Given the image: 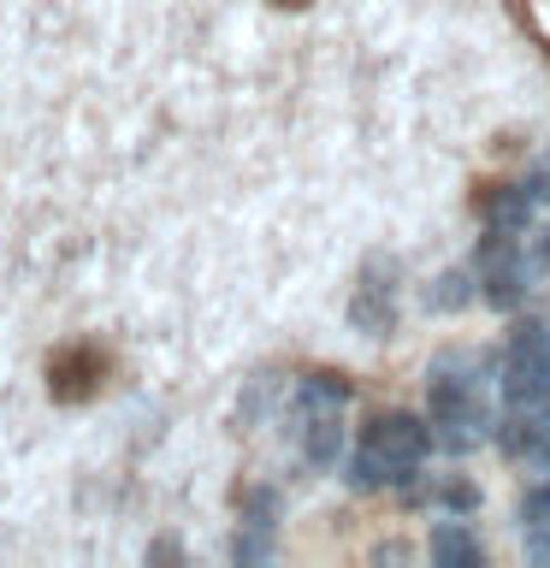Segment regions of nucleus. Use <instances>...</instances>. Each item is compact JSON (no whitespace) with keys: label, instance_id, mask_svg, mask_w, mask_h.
<instances>
[{"label":"nucleus","instance_id":"nucleus-13","mask_svg":"<svg viewBox=\"0 0 550 568\" xmlns=\"http://www.w3.org/2000/svg\"><path fill=\"white\" fill-rule=\"evenodd\" d=\"M432 497H438L444 509H456V515L479 509V486H473V479H438V486H432Z\"/></svg>","mask_w":550,"mask_h":568},{"label":"nucleus","instance_id":"nucleus-12","mask_svg":"<svg viewBox=\"0 0 550 568\" xmlns=\"http://www.w3.org/2000/svg\"><path fill=\"white\" fill-rule=\"evenodd\" d=\"M302 397H319V403H349V397H355V385H349L337 367H319V373H308V379H302Z\"/></svg>","mask_w":550,"mask_h":568},{"label":"nucleus","instance_id":"nucleus-18","mask_svg":"<svg viewBox=\"0 0 550 568\" xmlns=\"http://www.w3.org/2000/svg\"><path fill=\"white\" fill-rule=\"evenodd\" d=\"M149 562H184V545H177V539H154L149 545Z\"/></svg>","mask_w":550,"mask_h":568},{"label":"nucleus","instance_id":"nucleus-15","mask_svg":"<svg viewBox=\"0 0 550 568\" xmlns=\"http://www.w3.org/2000/svg\"><path fill=\"white\" fill-rule=\"evenodd\" d=\"M521 521H527V527H550V474L521 497Z\"/></svg>","mask_w":550,"mask_h":568},{"label":"nucleus","instance_id":"nucleus-20","mask_svg":"<svg viewBox=\"0 0 550 568\" xmlns=\"http://www.w3.org/2000/svg\"><path fill=\"white\" fill-rule=\"evenodd\" d=\"M544 166H550V160H544Z\"/></svg>","mask_w":550,"mask_h":568},{"label":"nucleus","instance_id":"nucleus-4","mask_svg":"<svg viewBox=\"0 0 550 568\" xmlns=\"http://www.w3.org/2000/svg\"><path fill=\"white\" fill-rule=\"evenodd\" d=\"M296 433H302V462L314 474H326L344 450V403H319L296 390Z\"/></svg>","mask_w":550,"mask_h":568},{"label":"nucleus","instance_id":"nucleus-9","mask_svg":"<svg viewBox=\"0 0 550 568\" xmlns=\"http://www.w3.org/2000/svg\"><path fill=\"white\" fill-rule=\"evenodd\" d=\"M479 291H473V273L468 266H450V273H438V284L426 291V302H432L438 314H456V308H468Z\"/></svg>","mask_w":550,"mask_h":568},{"label":"nucleus","instance_id":"nucleus-11","mask_svg":"<svg viewBox=\"0 0 550 568\" xmlns=\"http://www.w3.org/2000/svg\"><path fill=\"white\" fill-rule=\"evenodd\" d=\"M231 557L237 562H273V527H261V521H243L237 527V539H231Z\"/></svg>","mask_w":550,"mask_h":568},{"label":"nucleus","instance_id":"nucleus-17","mask_svg":"<svg viewBox=\"0 0 550 568\" xmlns=\"http://www.w3.org/2000/svg\"><path fill=\"white\" fill-rule=\"evenodd\" d=\"M527 562L550 568V527H532V539H527Z\"/></svg>","mask_w":550,"mask_h":568},{"label":"nucleus","instance_id":"nucleus-7","mask_svg":"<svg viewBox=\"0 0 550 568\" xmlns=\"http://www.w3.org/2000/svg\"><path fill=\"white\" fill-rule=\"evenodd\" d=\"M532 190L527 184H503V190H479V213H486V225H497V231H521L532 225Z\"/></svg>","mask_w":550,"mask_h":568},{"label":"nucleus","instance_id":"nucleus-1","mask_svg":"<svg viewBox=\"0 0 550 568\" xmlns=\"http://www.w3.org/2000/svg\"><path fill=\"white\" fill-rule=\"evenodd\" d=\"M426 390H432V438H438V450L468 456V450H479V444L491 438L497 420L486 408V367H479L473 349H444L432 362Z\"/></svg>","mask_w":550,"mask_h":568},{"label":"nucleus","instance_id":"nucleus-8","mask_svg":"<svg viewBox=\"0 0 550 568\" xmlns=\"http://www.w3.org/2000/svg\"><path fill=\"white\" fill-rule=\"evenodd\" d=\"M432 562L438 568H479V562H486V550H479V539L461 521H438L432 527Z\"/></svg>","mask_w":550,"mask_h":568},{"label":"nucleus","instance_id":"nucleus-19","mask_svg":"<svg viewBox=\"0 0 550 568\" xmlns=\"http://www.w3.org/2000/svg\"><path fill=\"white\" fill-rule=\"evenodd\" d=\"M278 7H291V12H296V7H308V0H278Z\"/></svg>","mask_w":550,"mask_h":568},{"label":"nucleus","instance_id":"nucleus-14","mask_svg":"<svg viewBox=\"0 0 550 568\" xmlns=\"http://www.w3.org/2000/svg\"><path fill=\"white\" fill-rule=\"evenodd\" d=\"M521 255H527V266H532V278H544V273H550V220H544V225H527Z\"/></svg>","mask_w":550,"mask_h":568},{"label":"nucleus","instance_id":"nucleus-16","mask_svg":"<svg viewBox=\"0 0 550 568\" xmlns=\"http://www.w3.org/2000/svg\"><path fill=\"white\" fill-rule=\"evenodd\" d=\"M273 515H278V491L273 486H255L243 497V521H261V527H273Z\"/></svg>","mask_w":550,"mask_h":568},{"label":"nucleus","instance_id":"nucleus-6","mask_svg":"<svg viewBox=\"0 0 550 568\" xmlns=\"http://www.w3.org/2000/svg\"><path fill=\"white\" fill-rule=\"evenodd\" d=\"M550 438V403L544 408H515L497 420V444H503V456H539V444Z\"/></svg>","mask_w":550,"mask_h":568},{"label":"nucleus","instance_id":"nucleus-3","mask_svg":"<svg viewBox=\"0 0 550 568\" xmlns=\"http://www.w3.org/2000/svg\"><path fill=\"white\" fill-rule=\"evenodd\" d=\"M106 373H113V355L101 344H65V349H53V362H48V397L53 403H89Z\"/></svg>","mask_w":550,"mask_h":568},{"label":"nucleus","instance_id":"nucleus-5","mask_svg":"<svg viewBox=\"0 0 550 568\" xmlns=\"http://www.w3.org/2000/svg\"><path fill=\"white\" fill-rule=\"evenodd\" d=\"M349 326L367 332V337H390V326H397V284H390V261H373V273L355 284Z\"/></svg>","mask_w":550,"mask_h":568},{"label":"nucleus","instance_id":"nucleus-10","mask_svg":"<svg viewBox=\"0 0 550 568\" xmlns=\"http://www.w3.org/2000/svg\"><path fill=\"white\" fill-rule=\"evenodd\" d=\"M344 486L349 491H385V486H397V479H390V468L361 444V450L349 456V468H344Z\"/></svg>","mask_w":550,"mask_h":568},{"label":"nucleus","instance_id":"nucleus-2","mask_svg":"<svg viewBox=\"0 0 550 568\" xmlns=\"http://www.w3.org/2000/svg\"><path fill=\"white\" fill-rule=\"evenodd\" d=\"M361 444H367V450L385 462L397 486H403V479L420 468L426 456L438 450V438H432V420H420V415H373V420L361 426Z\"/></svg>","mask_w":550,"mask_h":568}]
</instances>
